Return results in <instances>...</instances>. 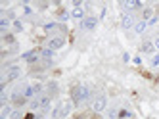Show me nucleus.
I'll return each mask as SVG.
<instances>
[{
  "label": "nucleus",
  "mask_w": 159,
  "mask_h": 119,
  "mask_svg": "<svg viewBox=\"0 0 159 119\" xmlns=\"http://www.w3.org/2000/svg\"><path fill=\"white\" fill-rule=\"evenodd\" d=\"M19 71H21V69H19L17 65H10V67H8L6 71L2 73V81H0V88H6V85L10 83V81L17 79V77H19Z\"/></svg>",
  "instance_id": "obj_1"
},
{
  "label": "nucleus",
  "mask_w": 159,
  "mask_h": 119,
  "mask_svg": "<svg viewBox=\"0 0 159 119\" xmlns=\"http://www.w3.org/2000/svg\"><path fill=\"white\" fill-rule=\"evenodd\" d=\"M12 27H14L15 33H21L23 31V23L19 21V19H14V21H12Z\"/></svg>",
  "instance_id": "obj_17"
},
{
  "label": "nucleus",
  "mask_w": 159,
  "mask_h": 119,
  "mask_svg": "<svg viewBox=\"0 0 159 119\" xmlns=\"http://www.w3.org/2000/svg\"><path fill=\"white\" fill-rule=\"evenodd\" d=\"M10 113H12V108H10V106H2V112H0V119H8V115H10Z\"/></svg>",
  "instance_id": "obj_14"
},
{
  "label": "nucleus",
  "mask_w": 159,
  "mask_h": 119,
  "mask_svg": "<svg viewBox=\"0 0 159 119\" xmlns=\"http://www.w3.org/2000/svg\"><path fill=\"white\" fill-rule=\"evenodd\" d=\"M105 108V98L104 96H98L94 102H92V110L94 112H102V110Z\"/></svg>",
  "instance_id": "obj_6"
},
{
  "label": "nucleus",
  "mask_w": 159,
  "mask_h": 119,
  "mask_svg": "<svg viewBox=\"0 0 159 119\" xmlns=\"http://www.w3.org/2000/svg\"><path fill=\"white\" fill-rule=\"evenodd\" d=\"M146 27H148V23H146L144 19H142V21H138L136 25H134V29H136V33H144V31H146Z\"/></svg>",
  "instance_id": "obj_15"
},
{
  "label": "nucleus",
  "mask_w": 159,
  "mask_h": 119,
  "mask_svg": "<svg viewBox=\"0 0 159 119\" xmlns=\"http://www.w3.org/2000/svg\"><path fill=\"white\" fill-rule=\"evenodd\" d=\"M88 96H90V90H88V87H83V85H77V87L73 88V92H71V98H73L75 104L84 102Z\"/></svg>",
  "instance_id": "obj_2"
},
{
  "label": "nucleus",
  "mask_w": 159,
  "mask_h": 119,
  "mask_svg": "<svg viewBox=\"0 0 159 119\" xmlns=\"http://www.w3.org/2000/svg\"><path fill=\"white\" fill-rule=\"evenodd\" d=\"M14 104H15V108H19V106L27 104V98L23 94H14Z\"/></svg>",
  "instance_id": "obj_10"
},
{
  "label": "nucleus",
  "mask_w": 159,
  "mask_h": 119,
  "mask_svg": "<svg viewBox=\"0 0 159 119\" xmlns=\"http://www.w3.org/2000/svg\"><path fill=\"white\" fill-rule=\"evenodd\" d=\"M19 117H21V115H19V112H14V113H12V119H19Z\"/></svg>",
  "instance_id": "obj_31"
},
{
  "label": "nucleus",
  "mask_w": 159,
  "mask_h": 119,
  "mask_svg": "<svg viewBox=\"0 0 159 119\" xmlns=\"http://www.w3.org/2000/svg\"><path fill=\"white\" fill-rule=\"evenodd\" d=\"M38 104H40V110H42V112H48V108H50V96L38 98Z\"/></svg>",
  "instance_id": "obj_9"
},
{
  "label": "nucleus",
  "mask_w": 159,
  "mask_h": 119,
  "mask_svg": "<svg viewBox=\"0 0 159 119\" xmlns=\"http://www.w3.org/2000/svg\"><path fill=\"white\" fill-rule=\"evenodd\" d=\"M40 90H42L40 85H31V87H25V90H23V96H25V98H33L36 92H40Z\"/></svg>",
  "instance_id": "obj_5"
},
{
  "label": "nucleus",
  "mask_w": 159,
  "mask_h": 119,
  "mask_svg": "<svg viewBox=\"0 0 159 119\" xmlns=\"http://www.w3.org/2000/svg\"><path fill=\"white\" fill-rule=\"evenodd\" d=\"M44 29H46V31H54L56 29V23H48V25H44Z\"/></svg>",
  "instance_id": "obj_28"
},
{
  "label": "nucleus",
  "mask_w": 159,
  "mask_h": 119,
  "mask_svg": "<svg viewBox=\"0 0 159 119\" xmlns=\"http://www.w3.org/2000/svg\"><path fill=\"white\" fill-rule=\"evenodd\" d=\"M4 42L12 44V42H14V35H4Z\"/></svg>",
  "instance_id": "obj_25"
},
{
  "label": "nucleus",
  "mask_w": 159,
  "mask_h": 119,
  "mask_svg": "<svg viewBox=\"0 0 159 119\" xmlns=\"http://www.w3.org/2000/svg\"><path fill=\"white\" fill-rule=\"evenodd\" d=\"M71 18L81 19V21H83V19H84V10H83V8H75V10L71 12Z\"/></svg>",
  "instance_id": "obj_12"
},
{
  "label": "nucleus",
  "mask_w": 159,
  "mask_h": 119,
  "mask_svg": "<svg viewBox=\"0 0 159 119\" xmlns=\"http://www.w3.org/2000/svg\"><path fill=\"white\" fill-rule=\"evenodd\" d=\"M119 117H121V119H127V117H130V112H127V110H121V112H119Z\"/></svg>",
  "instance_id": "obj_24"
},
{
  "label": "nucleus",
  "mask_w": 159,
  "mask_h": 119,
  "mask_svg": "<svg viewBox=\"0 0 159 119\" xmlns=\"http://www.w3.org/2000/svg\"><path fill=\"white\" fill-rule=\"evenodd\" d=\"M153 46H155L157 50H159V39H157V40H153Z\"/></svg>",
  "instance_id": "obj_32"
},
{
  "label": "nucleus",
  "mask_w": 159,
  "mask_h": 119,
  "mask_svg": "<svg viewBox=\"0 0 159 119\" xmlns=\"http://www.w3.org/2000/svg\"><path fill=\"white\" fill-rule=\"evenodd\" d=\"M121 25H123V29H130V27L134 25V18L130 14H125L123 19H121Z\"/></svg>",
  "instance_id": "obj_7"
},
{
  "label": "nucleus",
  "mask_w": 159,
  "mask_h": 119,
  "mask_svg": "<svg viewBox=\"0 0 159 119\" xmlns=\"http://www.w3.org/2000/svg\"><path fill=\"white\" fill-rule=\"evenodd\" d=\"M152 65H153V67L159 65V56H153V58H152Z\"/></svg>",
  "instance_id": "obj_29"
},
{
  "label": "nucleus",
  "mask_w": 159,
  "mask_h": 119,
  "mask_svg": "<svg viewBox=\"0 0 159 119\" xmlns=\"http://www.w3.org/2000/svg\"><path fill=\"white\" fill-rule=\"evenodd\" d=\"M40 54H42V58H44V60H52V56H54V50H50V48H44V50L40 52Z\"/></svg>",
  "instance_id": "obj_19"
},
{
  "label": "nucleus",
  "mask_w": 159,
  "mask_h": 119,
  "mask_svg": "<svg viewBox=\"0 0 159 119\" xmlns=\"http://www.w3.org/2000/svg\"><path fill=\"white\" fill-rule=\"evenodd\" d=\"M23 60H25V61H29V64H35V61L38 60V50L25 52V54H23Z\"/></svg>",
  "instance_id": "obj_8"
},
{
  "label": "nucleus",
  "mask_w": 159,
  "mask_h": 119,
  "mask_svg": "<svg viewBox=\"0 0 159 119\" xmlns=\"http://www.w3.org/2000/svg\"><path fill=\"white\" fill-rule=\"evenodd\" d=\"M36 108H40L38 100H31V110H36Z\"/></svg>",
  "instance_id": "obj_27"
},
{
  "label": "nucleus",
  "mask_w": 159,
  "mask_h": 119,
  "mask_svg": "<svg viewBox=\"0 0 159 119\" xmlns=\"http://www.w3.org/2000/svg\"><path fill=\"white\" fill-rule=\"evenodd\" d=\"M142 15H144V19H153V18H155V15H153V10H152V8H146Z\"/></svg>",
  "instance_id": "obj_21"
},
{
  "label": "nucleus",
  "mask_w": 159,
  "mask_h": 119,
  "mask_svg": "<svg viewBox=\"0 0 159 119\" xmlns=\"http://www.w3.org/2000/svg\"><path fill=\"white\" fill-rule=\"evenodd\" d=\"M58 18H60V19H62V21H65V19H67V18H69V14H67V12H65V10H63V8H62V10H58Z\"/></svg>",
  "instance_id": "obj_23"
},
{
  "label": "nucleus",
  "mask_w": 159,
  "mask_h": 119,
  "mask_svg": "<svg viewBox=\"0 0 159 119\" xmlns=\"http://www.w3.org/2000/svg\"><path fill=\"white\" fill-rule=\"evenodd\" d=\"M123 8H127V10H130V8H142V2H140V0H130V2H123Z\"/></svg>",
  "instance_id": "obj_13"
},
{
  "label": "nucleus",
  "mask_w": 159,
  "mask_h": 119,
  "mask_svg": "<svg viewBox=\"0 0 159 119\" xmlns=\"http://www.w3.org/2000/svg\"><path fill=\"white\" fill-rule=\"evenodd\" d=\"M25 119H38V115H35V113H27V115H25Z\"/></svg>",
  "instance_id": "obj_30"
},
{
  "label": "nucleus",
  "mask_w": 159,
  "mask_h": 119,
  "mask_svg": "<svg viewBox=\"0 0 159 119\" xmlns=\"http://www.w3.org/2000/svg\"><path fill=\"white\" fill-rule=\"evenodd\" d=\"M0 102H2L4 106L8 104V92H6V88H2V92H0Z\"/></svg>",
  "instance_id": "obj_22"
},
{
  "label": "nucleus",
  "mask_w": 159,
  "mask_h": 119,
  "mask_svg": "<svg viewBox=\"0 0 159 119\" xmlns=\"http://www.w3.org/2000/svg\"><path fill=\"white\" fill-rule=\"evenodd\" d=\"M23 14H25V15H31V14H33L31 6H23Z\"/></svg>",
  "instance_id": "obj_26"
},
{
  "label": "nucleus",
  "mask_w": 159,
  "mask_h": 119,
  "mask_svg": "<svg viewBox=\"0 0 159 119\" xmlns=\"http://www.w3.org/2000/svg\"><path fill=\"white\" fill-rule=\"evenodd\" d=\"M96 23H98V19L94 18V15H88V18H84L83 21H81V27H83V29H94L96 27Z\"/></svg>",
  "instance_id": "obj_3"
},
{
  "label": "nucleus",
  "mask_w": 159,
  "mask_h": 119,
  "mask_svg": "<svg viewBox=\"0 0 159 119\" xmlns=\"http://www.w3.org/2000/svg\"><path fill=\"white\" fill-rule=\"evenodd\" d=\"M71 102H65V104L62 106V117H65V115H69V112H71Z\"/></svg>",
  "instance_id": "obj_16"
},
{
  "label": "nucleus",
  "mask_w": 159,
  "mask_h": 119,
  "mask_svg": "<svg viewBox=\"0 0 159 119\" xmlns=\"http://www.w3.org/2000/svg\"><path fill=\"white\" fill-rule=\"evenodd\" d=\"M65 44V40L62 39V37H54V39H50L48 40V48L50 50H58V48H62Z\"/></svg>",
  "instance_id": "obj_4"
},
{
  "label": "nucleus",
  "mask_w": 159,
  "mask_h": 119,
  "mask_svg": "<svg viewBox=\"0 0 159 119\" xmlns=\"http://www.w3.org/2000/svg\"><path fill=\"white\" fill-rule=\"evenodd\" d=\"M8 27H10V19H8V18H2V19H0V31L4 33Z\"/></svg>",
  "instance_id": "obj_18"
},
{
  "label": "nucleus",
  "mask_w": 159,
  "mask_h": 119,
  "mask_svg": "<svg viewBox=\"0 0 159 119\" xmlns=\"http://www.w3.org/2000/svg\"><path fill=\"white\" fill-rule=\"evenodd\" d=\"M153 48H155V46H153V42H150V40H146V42H142L140 50H142V52H146V54H152V52H153Z\"/></svg>",
  "instance_id": "obj_11"
},
{
  "label": "nucleus",
  "mask_w": 159,
  "mask_h": 119,
  "mask_svg": "<svg viewBox=\"0 0 159 119\" xmlns=\"http://www.w3.org/2000/svg\"><path fill=\"white\" fill-rule=\"evenodd\" d=\"M56 92H58V85H56V83H50V85H48V96H54Z\"/></svg>",
  "instance_id": "obj_20"
}]
</instances>
